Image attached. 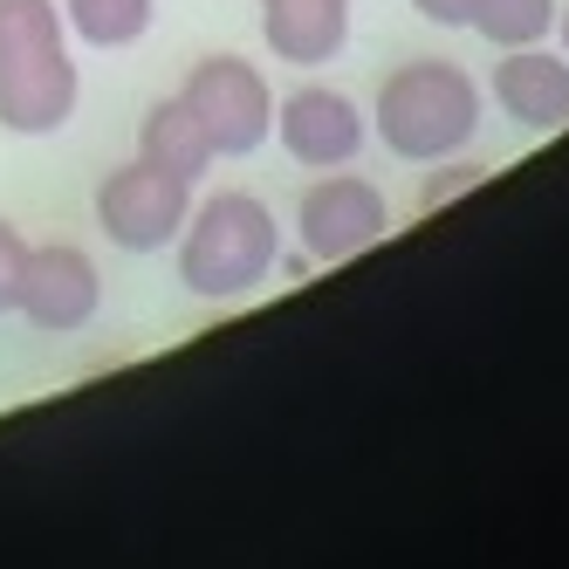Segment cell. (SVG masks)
Segmentation results:
<instances>
[{
  "label": "cell",
  "mask_w": 569,
  "mask_h": 569,
  "mask_svg": "<svg viewBox=\"0 0 569 569\" xmlns=\"http://www.w3.org/2000/svg\"><path fill=\"white\" fill-rule=\"evenodd\" d=\"M179 289L199 302H240L254 296L281 261V227L261 192H213L179 227Z\"/></svg>",
  "instance_id": "cell-1"
},
{
  "label": "cell",
  "mask_w": 569,
  "mask_h": 569,
  "mask_svg": "<svg viewBox=\"0 0 569 569\" xmlns=\"http://www.w3.org/2000/svg\"><path fill=\"white\" fill-rule=\"evenodd\" d=\"M371 131L405 166H446L480 138V83L460 62H439V56L398 62L378 83Z\"/></svg>",
  "instance_id": "cell-2"
},
{
  "label": "cell",
  "mask_w": 569,
  "mask_h": 569,
  "mask_svg": "<svg viewBox=\"0 0 569 569\" xmlns=\"http://www.w3.org/2000/svg\"><path fill=\"white\" fill-rule=\"evenodd\" d=\"M186 110L213 138V158H248L274 138V90L248 56H207L186 76Z\"/></svg>",
  "instance_id": "cell-3"
},
{
  "label": "cell",
  "mask_w": 569,
  "mask_h": 569,
  "mask_svg": "<svg viewBox=\"0 0 569 569\" xmlns=\"http://www.w3.org/2000/svg\"><path fill=\"white\" fill-rule=\"evenodd\" d=\"M186 213H192V186L172 179L166 166H151V158H131V166L103 172V186H97V227H103L110 248H124V254L172 248Z\"/></svg>",
  "instance_id": "cell-4"
},
{
  "label": "cell",
  "mask_w": 569,
  "mask_h": 569,
  "mask_svg": "<svg viewBox=\"0 0 569 569\" xmlns=\"http://www.w3.org/2000/svg\"><path fill=\"white\" fill-rule=\"evenodd\" d=\"M296 233H302L309 261H357L363 248H378V240L391 233V207H385V192L363 179V172L337 166V172H322L302 192Z\"/></svg>",
  "instance_id": "cell-5"
},
{
  "label": "cell",
  "mask_w": 569,
  "mask_h": 569,
  "mask_svg": "<svg viewBox=\"0 0 569 569\" xmlns=\"http://www.w3.org/2000/svg\"><path fill=\"white\" fill-rule=\"evenodd\" d=\"M97 309H103V274L76 240H42V248H28L14 316H28L34 330H49V337H76V330L97 322Z\"/></svg>",
  "instance_id": "cell-6"
},
{
  "label": "cell",
  "mask_w": 569,
  "mask_h": 569,
  "mask_svg": "<svg viewBox=\"0 0 569 569\" xmlns=\"http://www.w3.org/2000/svg\"><path fill=\"white\" fill-rule=\"evenodd\" d=\"M274 138L281 151L296 158V166L309 172H337V166H357V151L371 144V131H363V110L330 90V83H302L296 97L274 103Z\"/></svg>",
  "instance_id": "cell-7"
},
{
  "label": "cell",
  "mask_w": 569,
  "mask_h": 569,
  "mask_svg": "<svg viewBox=\"0 0 569 569\" xmlns=\"http://www.w3.org/2000/svg\"><path fill=\"white\" fill-rule=\"evenodd\" d=\"M76 103H83V76H76L69 49L28 69H0V131L14 138H56Z\"/></svg>",
  "instance_id": "cell-8"
},
{
  "label": "cell",
  "mask_w": 569,
  "mask_h": 569,
  "mask_svg": "<svg viewBox=\"0 0 569 569\" xmlns=\"http://www.w3.org/2000/svg\"><path fill=\"white\" fill-rule=\"evenodd\" d=\"M495 103L515 117L521 131H562L569 124V56L528 42V49H501L495 62Z\"/></svg>",
  "instance_id": "cell-9"
},
{
  "label": "cell",
  "mask_w": 569,
  "mask_h": 569,
  "mask_svg": "<svg viewBox=\"0 0 569 569\" xmlns=\"http://www.w3.org/2000/svg\"><path fill=\"white\" fill-rule=\"evenodd\" d=\"M261 34L281 62L322 69L350 42V0H261Z\"/></svg>",
  "instance_id": "cell-10"
},
{
  "label": "cell",
  "mask_w": 569,
  "mask_h": 569,
  "mask_svg": "<svg viewBox=\"0 0 569 569\" xmlns=\"http://www.w3.org/2000/svg\"><path fill=\"white\" fill-rule=\"evenodd\" d=\"M138 158H151V166H166L172 179L199 186L207 166H213V138L199 131V117L186 110V97H166V103H151L144 124H138Z\"/></svg>",
  "instance_id": "cell-11"
},
{
  "label": "cell",
  "mask_w": 569,
  "mask_h": 569,
  "mask_svg": "<svg viewBox=\"0 0 569 569\" xmlns=\"http://www.w3.org/2000/svg\"><path fill=\"white\" fill-rule=\"evenodd\" d=\"M69 49V21L56 0H0V69H28Z\"/></svg>",
  "instance_id": "cell-12"
},
{
  "label": "cell",
  "mask_w": 569,
  "mask_h": 569,
  "mask_svg": "<svg viewBox=\"0 0 569 569\" xmlns=\"http://www.w3.org/2000/svg\"><path fill=\"white\" fill-rule=\"evenodd\" d=\"M158 14V0H62V21L76 42L90 49H131L144 42V28Z\"/></svg>",
  "instance_id": "cell-13"
},
{
  "label": "cell",
  "mask_w": 569,
  "mask_h": 569,
  "mask_svg": "<svg viewBox=\"0 0 569 569\" xmlns=\"http://www.w3.org/2000/svg\"><path fill=\"white\" fill-rule=\"evenodd\" d=\"M556 14H562V0H480L467 28L495 49H528L556 34Z\"/></svg>",
  "instance_id": "cell-14"
},
{
  "label": "cell",
  "mask_w": 569,
  "mask_h": 569,
  "mask_svg": "<svg viewBox=\"0 0 569 569\" xmlns=\"http://www.w3.org/2000/svg\"><path fill=\"white\" fill-rule=\"evenodd\" d=\"M21 268H28V240L0 220V316L21 309Z\"/></svg>",
  "instance_id": "cell-15"
},
{
  "label": "cell",
  "mask_w": 569,
  "mask_h": 569,
  "mask_svg": "<svg viewBox=\"0 0 569 569\" xmlns=\"http://www.w3.org/2000/svg\"><path fill=\"white\" fill-rule=\"evenodd\" d=\"M412 8H419V14H426L432 28H467L480 0H412Z\"/></svg>",
  "instance_id": "cell-16"
},
{
  "label": "cell",
  "mask_w": 569,
  "mask_h": 569,
  "mask_svg": "<svg viewBox=\"0 0 569 569\" xmlns=\"http://www.w3.org/2000/svg\"><path fill=\"white\" fill-rule=\"evenodd\" d=\"M480 179V166H460V172H439L432 186H426V207H439V199H453V192H467Z\"/></svg>",
  "instance_id": "cell-17"
},
{
  "label": "cell",
  "mask_w": 569,
  "mask_h": 569,
  "mask_svg": "<svg viewBox=\"0 0 569 569\" xmlns=\"http://www.w3.org/2000/svg\"><path fill=\"white\" fill-rule=\"evenodd\" d=\"M556 34H562V56H569V8L556 14Z\"/></svg>",
  "instance_id": "cell-18"
}]
</instances>
